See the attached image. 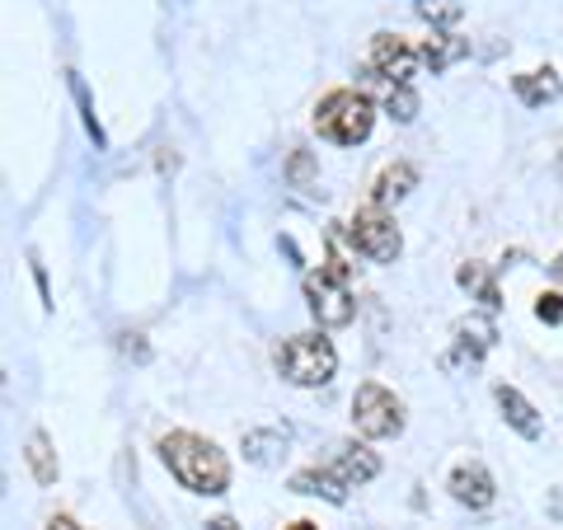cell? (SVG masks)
I'll list each match as a JSON object with an SVG mask.
<instances>
[{"label": "cell", "mask_w": 563, "mask_h": 530, "mask_svg": "<svg viewBox=\"0 0 563 530\" xmlns=\"http://www.w3.org/2000/svg\"><path fill=\"white\" fill-rule=\"evenodd\" d=\"M291 530H320V526H314V521H291Z\"/></svg>", "instance_id": "cell-28"}, {"label": "cell", "mask_w": 563, "mask_h": 530, "mask_svg": "<svg viewBox=\"0 0 563 530\" xmlns=\"http://www.w3.org/2000/svg\"><path fill=\"white\" fill-rule=\"evenodd\" d=\"M70 90L80 99V113H85V128H90L95 146H103V132H99V118H95V103H90V90H85V80H70Z\"/></svg>", "instance_id": "cell-22"}, {"label": "cell", "mask_w": 563, "mask_h": 530, "mask_svg": "<svg viewBox=\"0 0 563 530\" xmlns=\"http://www.w3.org/2000/svg\"><path fill=\"white\" fill-rule=\"evenodd\" d=\"M550 273H554V277L563 281V258H554V263H550Z\"/></svg>", "instance_id": "cell-27"}, {"label": "cell", "mask_w": 563, "mask_h": 530, "mask_svg": "<svg viewBox=\"0 0 563 530\" xmlns=\"http://www.w3.org/2000/svg\"><path fill=\"white\" fill-rule=\"evenodd\" d=\"M29 470H33V479H38L43 488H52L57 484V451H52V441L43 437V432H33L29 437Z\"/></svg>", "instance_id": "cell-17"}, {"label": "cell", "mask_w": 563, "mask_h": 530, "mask_svg": "<svg viewBox=\"0 0 563 530\" xmlns=\"http://www.w3.org/2000/svg\"><path fill=\"white\" fill-rule=\"evenodd\" d=\"M385 113H390L395 122H413L418 118V95L409 90V85H390V95H385Z\"/></svg>", "instance_id": "cell-20"}, {"label": "cell", "mask_w": 563, "mask_h": 530, "mask_svg": "<svg viewBox=\"0 0 563 530\" xmlns=\"http://www.w3.org/2000/svg\"><path fill=\"white\" fill-rule=\"evenodd\" d=\"M455 281L470 291V296H479L484 300V310H498L503 306V296H498V281L488 277L484 263H461V273H455Z\"/></svg>", "instance_id": "cell-15"}, {"label": "cell", "mask_w": 563, "mask_h": 530, "mask_svg": "<svg viewBox=\"0 0 563 530\" xmlns=\"http://www.w3.org/2000/svg\"><path fill=\"white\" fill-rule=\"evenodd\" d=\"M306 306L320 320V329H343L357 314V300H352V287H347V263L333 250L324 268L306 277Z\"/></svg>", "instance_id": "cell-4"}, {"label": "cell", "mask_w": 563, "mask_h": 530, "mask_svg": "<svg viewBox=\"0 0 563 530\" xmlns=\"http://www.w3.org/2000/svg\"><path fill=\"white\" fill-rule=\"evenodd\" d=\"M493 343H498V329H493L488 314H470V320L455 324V362L479 366V357Z\"/></svg>", "instance_id": "cell-9"}, {"label": "cell", "mask_w": 563, "mask_h": 530, "mask_svg": "<svg viewBox=\"0 0 563 530\" xmlns=\"http://www.w3.org/2000/svg\"><path fill=\"white\" fill-rule=\"evenodd\" d=\"M352 422H357V432L372 437V441L399 437L404 432V404L385 390V385L366 380V385H357V395H352Z\"/></svg>", "instance_id": "cell-5"}, {"label": "cell", "mask_w": 563, "mask_h": 530, "mask_svg": "<svg viewBox=\"0 0 563 530\" xmlns=\"http://www.w3.org/2000/svg\"><path fill=\"white\" fill-rule=\"evenodd\" d=\"M277 371L287 385H301V390H320V385L333 380V371H339V352L324 333H291L287 343L277 347Z\"/></svg>", "instance_id": "cell-2"}, {"label": "cell", "mask_w": 563, "mask_h": 530, "mask_svg": "<svg viewBox=\"0 0 563 530\" xmlns=\"http://www.w3.org/2000/svg\"><path fill=\"white\" fill-rule=\"evenodd\" d=\"M536 320H544V324H563V291H544V296L536 300Z\"/></svg>", "instance_id": "cell-23"}, {"label": "cell", "mask_w": 563, "mask_h": 530, "mask_svg": "<svg viewBox=\"0 0 563 530\" xmlns=\"http://www.w3.org/2000/svg\"><path fill=\"white\" fill-rule=\"evenodd\" d=\"M512 90H517V99L526 103V109H544V103H554L563 95V80L550 66H540V70H521V76H512Z\"/></svg>", "instance_id": "cell-13"}, {"label": "cell", "mask_w": 563, "mask_h": 530, "mask_svg": "<svg viewBox=\"0 0 563 530\" xmlns=\"http://www.w3.org/2000/svg\"><path fill=\"white\" fill-rule=\"evenodd\" d=\"M207 530H244V526H235L231 517H217V521H207Z\"/></svg>", "instance_id": "cell-26"}, {"label": "cell", "mask_w": 563, "mask_h": 530, "mask_svg": "<svg viewBox=\"0 0 563 530\" xmlns=\"http://www.w3.org/2000/svg\"><path fill=\"white\" fill-rule=\"evenodd\" d=\"M347 240H352V250H357L362 258H372V263H395L399 250H404V235H399L395 217H385V207H376V202L347 221Z\"/></svg>", "instance_id": "cell-6"}, {"label": "cell", "mask_w": 563, "mask_h": 530, "mask_svg": "<svg viewBox=\"0 0 563 530\" xmlns=\"http://www.w3.org/2000/svg\"><path fill=\"white\" fill-rule=\"evenodd\" d=\"M493 399H498V409H503V418L512 422V428L526 437V441H540V432H544V422H540V413H536V404L526 399L517 385H498L493 390Z\"/></svg>", "instance_id": "cell-10"}, {"label": "cell", "mask_w": 563, "mask_h": 530, "mask_svg": "<svg viewBox=\"0 0 563 530\" xmlns=\"http://www.w3.org/2000/svg\"><path fill=\"white\" fill-rule=\"evenodd\" d=\"M418 57H422V66H428L432 76H442L446 66H455L461 57H470V43H465V38H455V33H446V29H432L428 38H422Z\"/></svg>", "instance_id": "cell-12"}, {"label": "cell", "mask_w": 563, "mask_h": 530, "mask_svg": "<svg viewBox=\"0 0 563 530\" xmlns=\"http://www.w3.org/2000/svg\"><path fill=\"white\" fill-rule=\"evenodd\" d=\"M413 10H418V20H428L432 29H451V24H461L465 0H413Z\"/></svg>", "instance_id": "cell-18"}, {"label": "cell", "mask_w": 563, "mask_h": 530, "mask_svg": "<svg viewBox=\"0 0 563 530\" xmlns=\"http://www.w3.org/2000/svg\"><path fill=\"white\" fill-rule=\"evenodd\" d=\"M291 493H310V498H329V503H343L347 498V488L333 479L329 470H301L291 479Z\"/></svg>", "instance_id": "cell-16"}, {"label": "cell", "mask_w": 563, "mask_h": 530, "mask_svg": "<svg viewBox=\"0 0 563 530\" xmlns=\"http://www.w3.org/2000/svg\"><path fill=\"white\" fill-rule=\"evenodd\" d=\"M451 498L470 511H484L493 498H498V488H493V474L484 465H461L451 474Z\"/></svg>", "instance_id": "cell-8"}, {"label": "cell", "mask_w": 563, "mask_h": 530, "mask_svg": "<svg viewBox=\"0 0 563 530\" xmlns=\"http://www.w3.org/2000/svg\"><path fill=\"white\" fill-rule=\"evenodd\" d=\"M47 530H80V521H76V517H52Z\"/></svg>", "instance_id": "cell-25"}, {"label": "cell", "mask_w": 563, "mask_h": 530, "mask_svg": "<svg viewBox=\"0 0 563 530\" xmlns=\"http://www.w3.org/2000/svg\"><path fill=\"white\" fill-rule=\"evenodd\" d=\"M372 128H376V109L362 90H333L314 109V132L333 141V146H362Z\"/></svg>", "instance_id": "cell-3"}, {"label": "cell", "mask_w": 563, "mask_h": 530, "mask_svg": "<svg viewBox=\"0 0 563 530\" xmlns=\"http://www.w3.org/2000/svg\"><path fill=\"white\" fill-rule=\"evenodd\" d=\"M413 188H418V169H413L409 161H395V165L380 169V179H376V188H372V202H376V207H395V202L409 198Z\"/></svg>", "instance_id": "cell-14"}, {"label": "cell", "mask_w": 563, "mask_h": 530, "mask_svg": "<svg viewBox=\"0 0 563 530\" xmlns=\"http://www.w3.org/2000/svg\"><path fill=\"white\" fill-rule=\"evenodd\" d=\"M559 184H563V151H559Z\"/></svg>", "instance_id": "cell-29"}, {"label": "cell", "mask_w": 563, "mask_h": 530, "mask_svg": "<svg viewBox=\"0 0 563 530\" xmlns=\"http://www.w3.org/2000/svg\"><path fill=\"white\" fill-rule=\"evenodd\" d=\"M329 474L339 479L343 488H362V484H372L376 474H380V461L366 446H343L339 455H333V465H329Z\"/></svg>", "instance_id": "cell-11"}, {"label": "cell", "mask_w": 563, "mask_h": 530, "mask_svg": "<svg viewBox=\"0 0 563 530\" xmlns=\"http://www.w3.org/2000/svg\"><path fill=\"white\" fill-rule=\"evenodd\" d=\"M314 174H320L314 155L296 146V151H291V161H287V184H291V188H310V184H314Z\"/></svg>", "instance_id": "cell-21"}, {"label": "cell", "mask_w": 563, "mask_h": 530, "mask_svg": "<svg viewBox=\"0 0 563 530\" xmlns=\"http://www.w3.org/2000/svg\"><path fill=\"white\" fill-rule=\"evenodd\" d=\"M418 47H409L399 38V33H376L372 38V76H380V80H390V85H409L413 76H418Z\"/></svg>", "instance_id": "cell-7"}, {"label": "cell", "mask_w": 563, "mask_h": 530, "mask_svg": "<svg viewBox=\"0 0 563 530\" xmlns=\"http://www.w3.org/2000/svg\"><path fill=\"white\" fill-rule=\"evenodd\" d=\"M161 461L188 493L221 498V493L231 488V461H225V451L198 432H169L161 441Z\"/></svg>", "instance_id": "cell-1"}, {"label": "cell", "mask_w": 563, "mask_h": 530, "mask_svg": "<svg viewBox=\"0 0 563 530\" xmlns=\"http://www.w3.org/2000/svg\"><path fill=\"white\" fill-rule=\"evenodd\" d=\"M277 446H287V432H250L244 437V455L258 461V465H268L277 455Z\"/></svg>", "instance_id": "cell-19"}, {"label": "cell", "mask_w": 563, "mask_h": 530, "mask_svg": "<svg viewBox=\"0 0 563 530\" xmlns=\"http://www.w3.org/2000/svg\"><path fill=\"white\" fill-rule=\"evenodd\" d=\"M544 511H550L554 521H563V484H559V488L550 493V503H544Z\"/></svg>", "instance_id": "cell-24"}]
</instances>
